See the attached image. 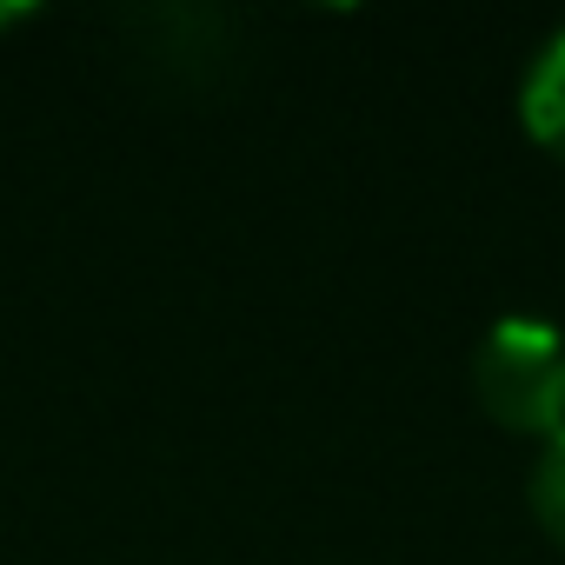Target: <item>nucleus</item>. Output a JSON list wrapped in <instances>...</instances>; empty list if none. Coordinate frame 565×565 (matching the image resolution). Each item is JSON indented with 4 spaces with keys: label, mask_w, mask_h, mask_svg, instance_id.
<instances>
[{
    "label": "nucleus",
    "mask_w": 565,
    "mask_h": 565,
    "mask_svg": "<svg viewBox=\"0 0 565 565\" xmlns=\"http://www.w3.org/2000/svg\"><path fill=\"white\" fill-rule=\"evenodd\" d=\"M472 393L492 413V426L525 439L565 433V333L539 313H505L472 347Z\"/></svg>",
    "instance_id": "1"
},
{
    "label": "nucleus",
    "mask_w": 565,
    "mask_h": 565,
    "mask_svg": "<svg viewBox=\"0 0 565 565\" xmlns=\"http://www.w3.org/2000/svg\"><path fill=\"white\" fill-rule=\"evenodd\" d=\"M519 120L552 160H565V28L545 34V47L532 54L525 81H519Z\"/></svg>",
    "instance_id": "2"
},
{
    "label": "nucleus",
    "mask_w": 565,
    "mask_h": 565,
    "mask_svg": "<svg viewBox=\"0 0 565 565\" xmlns=\"http://www.w3.org/2000/svg\"><path fill=\"white\" fill-rule=\"evenodd\" d=\"M532 519L565 552V433L539 446V466H532Z\"/></svg>",
    "instance_id": "3"
}]
</instances>
